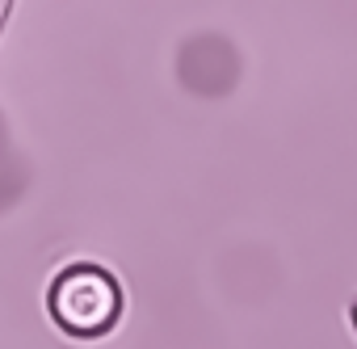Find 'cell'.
I'll return each instance as SVG.
<instances>
[{
    "instance_id": "obj_1",
    "label": "cell",
    "mask_w": 357,
    "mask_h": 349,
    "mask_svg": "<svg viewBox=\"0 0 357 349\" xmlns=\"http://www.w3.org/2000/svg\"><path fill=\"white\" fill-rule=\"evenodd\" d=\"M47 307H51V315H55V324L63 332H72V336H101L122 315V286L101 265L76 261L51 282Z\"/></svg>"
},
{
    "instance_id": "obj_2",
    "label": "cell",
    "mask_w": 357,
    "mask_h": 349,
    "mask_svg": "<svg viewBox=\"0 0 357 349\" xmlns=\"http://www.w3.org/2000/svg\"><path fill=\"white\" fill-rule=\"evenodd\" d=\"M9 5L13 0H0V26H5V17H9Z\"/></svg>"
},
{
    "instance_id": "obj_3",
    "label": "cell",
    "mask_w": 357,
    "mask_h": 349,
    "mask_svg": "<svg viewBox=\"0 0 357 349\" xmlns=\"http://www.w3.org/2000/svg\"><path fill=\"white\" fill-rule=\"evenodd\" d=\"M349 315H353V328H357V299H353V311H349Z\"/></svg>"
}]
</instances>
